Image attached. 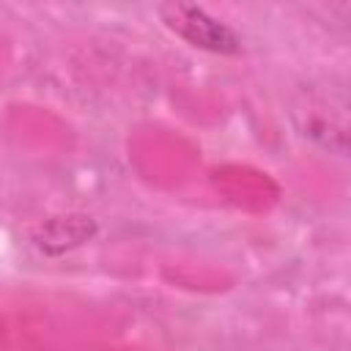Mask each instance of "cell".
Here are the masks:
<instances>
[{
    "label": "cell",
    "instance_id": "6da1fadb",
    "mask_svg": "<svg viewBox=\"0 0 351 351\" xmlns=\"http://www.w3.org/2000/svg\"><path fill=\"white\" fill-rule=\"evenodd\" d=\"M159 16L173 33H178L192 47L219 52V55H233L241 47L233 27H228L222 19L211 16L206 8L195 3H162Z\"/></svg>",
    "mask_w": 351,
    "mask_h": 351
},
{
    "label": "cell",
    "instance_id": "7a4b0ae2",
    "mask_svg": "<svg viewBox=\"0 0 351 351\" xmlns=\"http://www.w3.org/2000/svg\"><path fill=\"white\" fill-rule=\"evenodd\" d=\"M304 121H299V129L304 137L321 143L329 151L343 154L346 151V101L335 107L332 96L326 104V96L307 99L304 107H299Z\"/></svg>",
    "mask_w": 351,
    "mask_h": 351
},
{
    "label": "cell",
    "instance_id": "3957f363",
    "mask_svg": "<svg viewBox=\"0 0 351 351\" xmlns=\"http://www.w3.org/2000/svg\"><path fill=\"white\" fill-rule=\"evenodd\" d=\"M93 230H96V225L90 222V217H55L38 228L36 244L44 252H63V250H71V247L88 241L93 236Z\"/></svg>",
    "mask_w": 351,
    "mask_h": 351
}]
</instances>
